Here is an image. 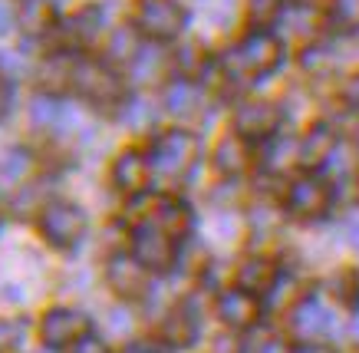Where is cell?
<instances>
[{
	"label": "cell",
	"instance_id": "6da1fadb",
	"mask_svg": "<svg viewBox=\"0 0 359 353\" xmlns=\"http://www.w3.org/2000/svg\"><path fill=\"white\" fill-rule=\"evenodd\" d=\"M283 63V44L271 30H250L228 56H224V73L231 79H257L267 76Z\"/></svg>",
	"mask_w": 359,
	"mask_h": 353
},
{
	"label": "cell",
	"instance_id": "7a4b0ae2",
	"mask_svg": "<svg viewBox=\"0 0 359 353\" xmlns=\"http://www.w3.org/2000/svg\"><path fill=\"white\" fill-rule=\"evenodd\" d=\"M198 135L188 129H165L152 142V172L162 178H185L191 168L198 166Z\"/></svg>",
	"mask_w": 359,
	"mask_h": 353
},
{
	"label": "cell",
	"instance_id": "3957f363",
	"mask_svg": "<svg viewBox=\"0 0 359 353\" xmlns=\"http://www.w3.org/2000/svg\"><path fill=\"white\" fill-rule=\"evenodd\" d=\"M132 258L149 274L152 271H172V265L178 261V241H175V234H168L152 221H139L132 228Z\"/></svg>",
	"mask_w": 359,
	"mask_h": 353
},
{
	"label": "cell",
	"instance_id": "277c9868",
	"mask_svg": "<svg viewBox=\"0 0 359 353\" xmlns=\"http://www.w3.org/2000/svg\"><path fill=\"white\" fill-rule=\"evenodd\" d=\"M69 86L76 89L83 100L96 102V106H119L122 102L119 76H116L112 69H106L102 63H93V60H76V63H73Z\"/></svg>",
	"mask_w": 359,
	"mask_h": 353
},
{
	"label": "cell",
	"instance_id": "5b68a950",
	"mask_svg": "<svg viewBox=\"0 0 359 353\" xmlns=\"http://www.w3.org/2000/svg\"><path fill=\"white\" fill-rule=\"evenodd\" d=\"M40 232L53 248H73L86 232V215L73 201H50L40 208Z\"/></svg>",
	"mask_w": 359,
	"mask_h": 353
},
{
	"label": "cell",
	"instance_id": "8992f818",
	"mask_svg": "<svg viewBox=\"0 0 359 353\" xmlns=\"http://www.w3.org/2000/svg\"><path fill=\"white\" fill-rule=\"evenodd\" d=\"M283 205H287V215H294V218L316 221V218H323L330 211V205H333V188L323 178L304 175V178H297V182H290Z\"/></svg>",
	"mask_w": 359,
	"mask_h": 353
},
{
	"label": "cell",
	"instance_id": "52a82bcc",
	"mask_svg": "<svg viewBox=\"0 0 359 353\" xmlns=\"http://www.w3.org/2000/svg\"><path fill=\"white\" fill-rule=\"evenodd\" d=\"M135 30L152 40H175L185 30V11L175 0H139Z\"/></svg>",
	"mask_w": 359,
	"mask_h": 353
},
{
	"label": "cell",
	"instance_id": "ba28073f",
	"mask_svg": "<svg viewBox=\"0 0 359 353\" xmlns=\"http://www.w3.org/2000/svg\"><path fill=\"white\" fill-rule=\"evenodd\" d=\"M280 106L267 100H250L241 102L234 109V133L241 139H271L280 126Z\"/></svg>",
	"mask_w": 359,
	"mask_h": 353
},
{
	"label": "cell",
	"instance_id": "9c48e42d",
	"mask_svg": "<svg viewBox=\"0 0 359 353\" xmlns=\"http://www.w3.org/2000/svg\"><path fill=\"white\" fill-rule=\"evenodd\" d=\"M86 333H89V320L79 310L53 307L46 310L43 320H40V337H43L46 347H73Z\"/></svg>",
	"mask_w": 359,
	"mask_h": 353
},
{
	"label": "cell",
	"instance_id": "30bf717a",
	"mask_svg": "<svg viewBox=\"0 0 359 353\" xmlns=\"http://www.w3.org/2000/svg\"><path fill=\"white\" fill-rule=\"evenodd\" d=\"M106 281L122 300H139L149 294V271L132 254H112L106 261Z\"/></svg>",
	"mask_w": 359,
	"mask_h": 353
},
{
	"label": "cell",
	"instance_id": "8fae6325",
	"mask_svg": "<svg viewBox=\"0 0 359 353\" xmlns=\"http://www.w3.org/2000/svg\"><path fill=\"white\" fill-rule=\"evenodd\" d=\"M218 317L231 331H250L261 320V298H254L241 287H228L218 294Z\"/></svg>",
	"mask_w": 359,
	"mask_h": 353
},
{
	"label": "cell",
	"instance_id": "7c38bea8",
	"mask_svg": "<svg viewBox=\"0 0 359 353\" xmlns=\"http://www.w3.org/2000/svg\"><path fill=\"white\" fill-rule=\"evenodd\" d=\"M337 133H333V126H327V122H316V126H310L304 133V139H300V149H297V162L304 168H320L327 166L330 159L337 155Z\"/></svg>",
	"mask_w": 359,
	"mask_h": 353
},
{
	"label": "cell",
	"instance_id": "4fadbf2b",
	"mask_svg": "<svg viewBox=\"0 0 359 353\" xmlns=\"http://www.w3.org/2000/svg\"><path fill=\"white\" fill-rule=\"evenodd\" d=\"M149 178H152V162L142 152H135V149L122 152L112 162V185L119 192H126V195H142L145 185H149Z\"/></svg>",
	"mask_w": 359,
	"mask_h": 353
},
{
	"label": "cell",
	"instance_id": "5bb4252c",
	"mask_svg": "<svg viewBox=\"0 0 359 353\" xmlns=\"http://www.w3.org/2000/svg\"><path fill=\"white\" fill-rule=\"evenodd\" d=\"M330 327H333V314L316 298L300 300V304L290 310V331H294L300 340H320L323 333H330Z\"/></svg>",
	"mask_w": 359,
	"mask_h": 353
},
{
	"label": "cell",
	"instance_id": "9a60e30c",
	"mask_svg": "<svg viewBox=\"0 0 359 353\" xmlns=\"http://www.w3.org/2000/svg\"><path fill=\"white\" fill-rule=\"evenodd\" d=\"M277 281H280V267L273 265L271 258H248V261L238 265V287L254 294V298L271 294Z\"/></svg>",
	"mask_w": 359,
	"mask_h": 353
},
{
	"label": "cell",
	"instance_id": "2e32d148",
	"mask_svg": "<svg viewBox=\"0 0 359 353\" xmlns=\"http://www.w3.org/2000/svg\"><path fill=\"white\" fill-rule=\"evenodd\" d=\"M211 166L215 172L224 178H238L244 168L250 166V149H248V139H241L238 133H228L215 145V152H211Z\"/></svg>",
	"mask_w": 359,
	"mask_h": 353
},
{
	"label": "cell",
	"instance_id": "e0dca14e",
	"mask_svg": "<svg viewBox=\"0 0 359 353\" xmlns=\"http://www.w3.org/2000/svg\"><path fill=\"white\" fill-rule=\"evenodd\" d=\"M102 30V11L99 7H83L73 17H66L63 27H60V40L66 46H86L93 44Z\"/></svg>",
	"mask_w": 359,
	"mask_h": 353
},
{
	"label": "cell",
	"instance_id": "ac0fdd59",
	"mask_svg": "<svg viewBox=\"0 0 359 353\" xmlns=\"http://www.w3.org/2000/svg\"><path fill=\"white\" fill-rule=\"evenodd\" d=\"M149 211H152V215H149L145 221H152V225L165 228V232L175 234V238L191 228V208H188L182 199H168V195H165V199H155L152 205H149Z\"/></svg>",
	"mask_w": 359,
	"mask_h": 353
},
{
	"label": "cell",
	"instance_id": "d6986e66",
	"mask_svg": "<svg viewBox=\"0 0 359 353\" xmlns=\"http://www.w3.org/2000/svg\"><path fill=\"white\" fill-rule=\"evenodd\" d=\"M162 340L168 347H191L198 340V317L188 307H175L162 324Z\"/></svg>",
	"mask_w": 359,
	"mask_h": 353
},
{
	"label": "cell",
	"instance_id": "ffe728a7",
	"mask_svg": "<svg viewBox=\"0 0 359 353\" xmlns=\"http://www.w3.org/2000/svg\"><path fill=\"white\" fill-rule=\"evenodd\" d=\"M165 109L172 112V116H198L201 109V89L191 83V79H175L172 86L165 89Z\"/></svg>",
	"mask_w": 359,
	"mask_h": 353
},
{
	"label": "cell",
	"instance_id": "44dd1931",
	"mask_svg": "<svg viewBox=\"0 0 359 353\" xmlns=\"http://www.w3.org/2000/svg\"><path fill=\"white\" fill-rule=\"evenodd\" d=\"M142 53L139 44V30L135 27H116L106 40V60L109 63H119V67H132Z\"/></svg>",
	"mask_w": 359,
	"mask_h": 353
},
{
	"label": "cell",
	"instance_id": "7402d4cb",
	"mask_svg": "<svg viewBox=\"0 0 359 353\" xmlns=\"http://www.w3.org/2000/svg\"><path fill=\"white\" fill-rule=\"evenodd\" d=\"M20 27L27 34H43L53 27V0H23Z\"/></svg>",
	"mask_w": 359,
	"mask_h": 353
},
{
	"label": "cell",
	"instance_id": "603a6c76",
	"mask_svg": "<svg viewBox=\"0 0 359 353\" xmlns=\"http://www.w3.org/2000/svg\"><path fill=\"white\" fill-rule=\"evenodd\" d=\"M248 17L257 30H267L283 17V0H248Z\"/></svg>",
	"mask_w": 359,
	"mask_h": 353
},
{
	"label": "cell",
	"instance_id": "cb8c5ba5",
	"mask_svg": "<svg viewBox=\"0 0 359 353\" xmlns=\"http://www.w3.org/2000/svg\"><path fill=\"white\" fill-rule=\"evenodd\" d=\"M30 119H33V126H40V129H56V126L63 122V106L53 100H46V96H36L30 106Z\"/></svg>",
	"mask_w": 359,
	"mask_h": 353
},
{
	"label": "cell",
	"instance_id": "d4e9b609",
	"mask_svg": "<svg viewBox=\"0 0 359 353\" xmlns=\"http://www.w3.org/2000/svg\"><path fill=\"white\" fill-rule=\"evenodd\" d=\"M330 17L339 30H359V0H330Z\"/></svg>",
	"mask_w": 359,
	"mask_h": 353
},
{
	"label": "cell",
	"instance_id": "484cf974",
	"mask_svg": "<svg viewBox=\"0 0 359 353\" xmlns=\"http://www.w3.org/2000/svg\"><path fill=\"white\" fill-rule=\"evenodd\" d=\"M333 63H337V56H333V50H330V46H306V50H304V69H306V73H313V76L330 73V69H333Z\"/></svg>",
	"mask_w": 359,
	"mask_h": 353
},
{
	"label": "cell",
	"instance_id": "4316f807",
	"mask_svg": "<svg viewBox=\"0 0 359 353\" xmlns=\"http://www.w3.org/2000/svg\"><path fill=\"white\" fill-rule=\"evenodd\" d=\"M333 287H337V298L343 300L349 310H359V274L356 271H343V274H337Z\"/></svg>",
	"mask_w": 359,
	"mask_h": 353
},
{
	"label": "cell",
	"instance_id": "83f0119b",
	"mask_svg": "<svg viewBox=\"0 0 359 353\" xmlns=\"http://www.w3.org/2000/svg\"><path fill=\"white\" fill-rule=\"evenodd\" d=\"M297 149H300V142H294V139H277V142L267 149V166L271 168H287L290 162H297Z\"/></svg>",
	"mask_w": 359,
	"mask_h": 353
},
{
	"label": "cell",
	"instance_id": "f1b7e54d",
	"mask_svg": "<svg viewBox=\"0 0 359 353\" xmlns=\"http://www.w3.org/2000/svg\"><path fill=\"white\" fill-rule=\"evenodd\" d=\"M27 327L17 324V320H0V350H11V347H20Z\"/></svg>",
	"mask_w": 359,
	"mask_h": 353
},
{
	"label": "cell",
	"instance_id": "f546056e",
	"mask_svg": "<svg viewBox=\"0 0 359 353\" xmlns=\"http://www.w3.org/2000/svg\"><path fill=\"white\" fill-rule=\"evenodd\" d=\"M244 353H290V347H287V340H280V337H254V340L248 343V350Z\"/></svg>",
	"mask_w": 359,
	"mask_h": 353
},
{
	"label": "cell",
	"instance_id": "4dcf8cb0",
	"mask_svg": "<svg viewBox=\"0 0 359 353\" xmlns=\"http://www.w3.org/2000/svg\"><path fill=\"white\" fill-rule=\"evenodd\" d=\"M149 119H152V109L145 102H129V109H126V122L129 126L142 129V126H149Z\"/></svg>",
	"mask_w": 359,
	"mask_h": 353
},
{
	"label": "cell",
	"instance_id": "1f68e13d",
	"mask_svg": "<svg viewBox=\"0 0 359 353\" xmlns=\"http://www.w3.org/2000/svg\"><path fill=\"white\" fill-rule=\"evenodd\" d=\"M69 353H109V347L99 340V337H93V333H86L83 340H76L73 343V350Z\"/></svg>",
	"mask_w": 359,
	"mask_h": 353
},
{
	"label": "cell",
	"instance_id": "d6a6232c",
	"mask_svg": "<svg viewBox=\"0 0 359 353\" xmlns=\"http://www.w3.org/2000/svg\"><path fill=\"white\" fill-rule=\"evenodd\" d=\"M310 27H313V11H310V7H297L294 11V27H290V30H294V34H306Z\"/></svg>",
	"mask_w": 359,
	"mask_h": 353
},
{
	"label": "cell",
	"instance_id": "836d02e7",
	"mask_svg": "<svg viewBox=\"0 0 359 353\" xmlns=\"http://www.w3.org/2000/svg\"><path fill=\"white\" fill-rule=\"evenodd\" d=\"M290 353H337V350L323 340H300L297 347H290Z\"/></svg>",
	"mask_w": 359,
	"mask_h": 353
},
{
	"label": "cell",
	"instance_id": "e575fe53",
	"mask_svg": "<svg viewBox=\"0 0 359 353\" xmlns=\"http://www.w3.org/2000/svg\"><path fill=\"white\" fill-rule=\"evenodd\" d=\"M343 100H346L353 109H359V73L346 79V86H343Z\"/></svg>",
	"mask_w": 359,
	"mask_h": 353
},
{
	"label": "cell",
	"instance_id": "d590c367",
	"mask_svg": "<svg viewBox=\"0 0 359 353\" xmlns=\"http://www.w3.org/2000/svg\"><path fill=\"white\" fill-rule=\"evenodd\" d=\"M7 109H11V83L7 76H0V119L7 116Z\"/></svg>",
	"mask_w": 359,
	"mask_h": 353
},
{
	"label": "cell",
	"instance_id": "8d00e7d4",
	"mask_svg": "<svg viewBox=\"0 0 359 353\" xmlns=\"http://www.w3.org/2000/svg\"><path fill=\"white\" fill-rule=\"evenodd\" d=\"M11 27H13V13H11V7L0 0V34H11Z\"/></svg>",
	"mask_w": 359,
	"mask_h": 353
},
{
	"label": "cell",
	"instance_id": "74e56055",
	"mask_svg": "<svg viewBox=\"0 0 359 353\" xmlns=\"http://www.w3.org/2000/svg\"><path fill=\"white\" fill-rule=\"evenodd\" d=\"M349 238H353V244L359 248V221H353V225H349Z\"/></svg>",
	"mask_w": 359,
	"mask_h": 353
}]
</instances>
